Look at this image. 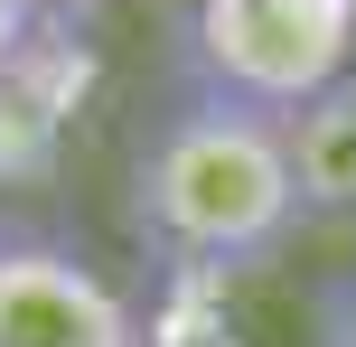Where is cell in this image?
<instances>
[{
    "mask_svg": "<svg viewBox=\"0 0 356 347\" xmlns=\"http://www.w3.org/2000/svg\"><path fill=\"white\" fill-rule=\"evenodd\" d=\"M300 169L282 113L188 94L131 160V225L178 273H244L300 235Z\"/></svg>",
    "mask_w": 356,
    "mask_h": 347,
    "instance_id": "1",
    "label": "cell"
},
{
    "mask_svg": "<svg viewBox=\"0 0 356 347\" xmlns=\"http://www.w3.org/2000/svg\"><path fill=\"white\" fill-rule=\"evenodd\" d=\"M178 75L188 94H225L291 122L356 75V0H188Z\"/></svg>",
    "mask_w": 356,
    "mask_h": 347,
    "instance_id": "2",
    "label": "cell"
},
{
    "mask_svg": "<svg viewBox=\"0 0 356 347\" xmlns=\"http://www.w3.org/2000/svg\"><path fill=\"white\" fill-rule=\"evenodd\" d=\"M0 347H141V319L75 244L0 235Z\"/></svg>",
    "mask_w": 356,
    "mask_h": 347,
    "instance_id": "3",
    "label": "cell"
},
{
    "mask_svg": "<svg viewBox=\"0 0 356 347\" xmlns=\"http://www.w3.org/2000/svg\"><path fill=\"white\" fill-rule=\"evenodd\" d=\"M85 94H94V47L75 38V19H38V38L0 66V188L56 160Z\"/></svg>",
    "mask_w": 356,
    "mask_h": 347,
    "instance_id": "4",
    "label": "cell"
},
{
    "mask_svg": "<svg viewBox=\"0 0 356 347\" xmlns=\"http://www.w3.org/2000/svg\"><path fill=\"white\" fill-rule=\"evenodd\" d=\"M291 169L309 216H356V75L291 113Z\"/></svg>",
    "mask_w": 356,
    "mask_h": 347,
    "instance_id": "5",
    "label": "cell"
},
{
    "mask_svg": "<svg viewBox=\"0 0 356 347\" xmlns=\"http://www.w3.org/2000/svg\"><path fill=\"white\" fill-rule=\"evenodd\" d=\"M38 19H47L38 0H0V66H10V56L29 47V38H38Z\"/></svg>",
    "mask_w": 356,
    "mask_h": 347,
    "instance_id": "6",
    "label": "cell"
},
{
    "mask_svg": "<svg viewBox=\"0 0 356 347\" xmlns=\"http://www.w3.org/2000/svg\"><path fill=\"white\" fill-rule=\"evenodd\" d=\"M319 347H356V282L328 291V329H319Z\"/></svg>",
    "mask_w": 356,
    "mask_h": 347,
    "instance_id": "7",
    "label": "cell"
},
{
    "mask_svg": "<svg viewBox=\"0 0 356 347\" xmlns=\"http://www.w3.org/2000/svg\"><path fill=\"white\" fill-rule=\"evenodd\" d=\"M38 10H47V19H85L94 0H38Z\"/></svg>",
    "mask_w": 356,
    "mask_h": 347,
    "instance_id": "8",
    "label": "cell"
}]
</instances>
